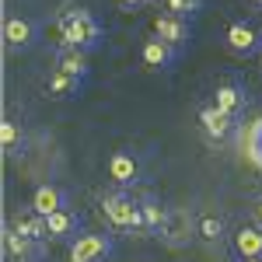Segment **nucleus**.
<instances>
[{
    "label": "nucleus",
    "instance_id": "obj_11",
    "mask_svg": "<svg viewBox=\"0 0 262 262\" xmlns=\"http://www.w3.org/2000/svg\"><path fill=\"white\" fill-rule=\"evenodd\" d=\"M175 60H179V49H175V46H168V42H161L158 35L143 42L140 63L147 67V70H168V67H171Z\"/></svg>",
    "mask_w": 262,
    "mask_h": 262
},
{
    "label": "nucleus",
    "instance_id": "obj_19",
    "mask_svg": "<svg viewBox=\"0 0 262 262\" xmlns=\"http://www.w3.org/2000/svg\"><path fill=\"white\" fill-rule=\"evenodd\" d=\"M196 234L206 238V242H221L224 238V221L217 217V213H203L200 224H196Z\"/></svg>",
    "mask_w": 262,
    "mask_h": 262
},
{
    "label": "nucleus",
    "instance_id": "obj_20",
    "mask_svg": "<svg viewBox=\"0 0 262 262\" xmlns=\"http://www.w3.org/2000/svg\"><path fill=\"white\" fill-rule=\"evenodd\" d=\"M0 143H4V150H7V154H18V150H21V129H18V122H11V119L0 122Z\"/></svg>",
    "mask_w": 262,
    "mask_h": 262
},
{
    "label": "nucleus",
    "instance_id": "obj_6",
    "mask_svg": "<svg viewBox=\"0 0 262 262\" xmlns=\"http://www.w3.org/2000/svg\"><path fill=\"white\" fill-rule=\"evenodd\" d=\"M4 245H7V255L14 262H39L46 255V242H35V238H25L14 227L4 231Z\"/></svg>",
    "mask_w": 262,
    "mask_h": 262
},
{
    "label": "nucleus",
    "instance_id": "obj_7",
    "mask_svg": "<svg viewBox=\"0 0 262 262\" xmlns=\"http://www.w3.org/2000/svg\"><path fill=\"white\" fill-rule=\"evenodd\" d=\"M227 46L234 49V53H242V56H248V53H262V35L255 25H248V21H231L227 25Z\"/></svg>",
    "mask_w": 262,
    "mask_h": 262
},
{
    "label": "nucleus",
    "instance_id": "obj_8",
    "mask_svg": "<svg viewBox=\"0 0 262 262\" xmlns=\"http://www.w3.org/2000/svg\"><path fill=\"white\" fill-rule=\"evenodd\" d=\"M154 35L161 42H168V46H185L189 42V35H192V28H189V18H179V14H171V11H164L161 18L154 21Z\"/></svg>",
    "mask_w": 262,
    "mask_h": 262
},
{
    "label": "nucleus",
    "instance_id": "obj_13",
    "mask_svg": "<svg viewBox=\"0 0 262 262\" xmlns=\"http://www.w3.org/2000/svg\"><path fill=\"white\" fill-rule=\"evenodd\" d=\"M200 126H203V133H206L210 140H227L231 129H234V119L224 116L217 105H203L200 108Z\"/></svg>",
    "mask_w": 262,
    "mask_h": 262
},
{
    "label": "nucleus",
    "instance_id": "obj_23",
    "mask_svg": "<svg viewBox=\"0 0 262 262\" xmlns=\"http://www.w3.org/2000/svg\"><path fill=\"white\" fill-rule=\"evenodd\" d=\"M252 217H255V224L262 227V200H255V206H252Z\"/></svg>",
    "mask_w": 262,
    "mask_h": 262
},
{
    "label": "nucleus",
    "instance_id": "obj_21",
    "mask_svg": "<svg viewBox=\"0 0 262 262\" xmlns=\"http://www.w3.org/2000/svg\"><path fill=\"white\" fill-rule=\"evenodd\" d=\"M171 14H179V18H192L196 11H200V0H168L164 4Z\"/></svg>",
    "mask_w": 262,
    "mask_h": 262
},
{
    "label": "nucleus",
    "instance_id": "obj_2",
    "mask_svg": "<svg viewBox=\"0 0 262 262\" xmlns=\"http://www.w3.org/2000/svg\"><path fill=\"white\" fill-rule=\"evenodd\" d=\"M101 213L116 231H143L140 200H133L126 189H116V192L101 196Z\"/></svg>",
    "mask_w": 262,
    "mask_h": 262
},
{
    "label": "nucleus",
    "instance_id": "obj_3",
    "mask_svg": "<svg viewBox=\"0 0 262 262\" xmlns=\"http://www.w3.org/2000/svg\"><path fill=\"white\" fill-rule=\"evenodd\" d=\"M112 234H105V231H88L81 238H74V242L67 245V262H105L112 255Z\"/></svg>",
    "mask_w": 262,
    "mask_h": 262
},
{
    "label": "nucleus",
    "instance_id": "obj_25",
    "mask_svg": "<svg viewBox=\"0 0 262 262\" xmlns=\"http://www.w3.org/2000/svg\"><path fill=\"white\" fill-rule=\"evenodd\" d=\"M248 4H255V7H262V0H248Z\"/></svg>",
    "mask_w": 262,
    "mask_h": 262
},
{
    "label": "nucleus",
    "instance_id": "obj_10",
    "mask_svg": "<svg viewBox=\"0 0 262 262\" xmlns=\"http://www.w3.org/2000/svg\"><path fill=\"white\" fill-rule=\"evenodd\" d=\"M32 213H39V217H53V213H60L67 210V192H63L60 185H53V182H46L39 185L35 192H32Z\"/></svg>",
    "mask_w": 262,
    "mask_h": 262
},
{
    "label": "nucleus",
    "instance_id": "obj_24",
    "mask_svg": "<svg viewBox=\"0 0 262 262\" xmlns=\"http://www.w3.org/2000/svg\"><path fill=\"white\" fill-rule=\"evenodd\" d=\"M242 262H262V255H255V259H242Z\"/></svg>",
    "mask_w": 262,
    "mask_h": 262
},
{
    "label": "nucleus",
    "instance_id": "obj_12",
    "mask_svg": "<svg viewBox=\"0 0 262 262\" xmlns=\"http://www.w3.org/2000/svg\"><path fill=\"white\" fill-rule=\"evenodd\" d=\"M213 105L221 108L224 116H242L245 112V105H248V91H245V84L238 81H224L221 88H217V98H213Z\"/></svg>",
    "mask_w": 262,
    "mask_h": 262
},
{
    "label": "nucleus",
    "instance_id": "obj_14",
    "mask_svg": "<svg viewBox=\"0 0 262 262\" xmlns=\"http://www.w3.org/2000/svg\"><path fill=\"white\" fill-rule=\"evenodd\" d=\"M234 252H238L242 259L262 255V227L259 224H245V227L234 231Z\"/></svg>",
    "mask_w": 262,
    "mask_h": 262
},
{
    "label": "nucleus",
    "instance_id": "obj_5",
    "mask_svg": "<svg viewBox=\"0 0 262 262\" xmlns=\"http://www.w3.org/2000/svg\"><path fill=\"white\" fill-rule=\"evenodd\" d=\"M35 39H39V25L32 18L14 14L4 21V46L7 49H28V46H35Z\"/></svg>",
    "mask_w": 262,
    "mask_h": 262
},
{
    "label": "nucleus",
    "instance_id": "obj_15",
    "mask_svg": "<svg viewBox=\"0 0 262 262\" xmlns=\"http://www.w3.org/2000/svg\"><path fill=\"white\" fill-rule=\"evenodd\" d=\"M168 206H164L158 196H143L140 200V217H143V231H161L168 224Z\"/></svg>",
    "mask_w": 262,
    "mask_h": 262
},
{
    "label": "nucleus",
    "instance_id": "obj_16",
    "mask_svg": "<svg viewBox=\"0 0 262 262\" xmlns=\"http://www.w3.org/2000/svg\"><path fill=\"white\" fill-rule=\"evenodd\" d=\"M56 70L60 74H70V77H77V81H84L88 77V53H81V49H60V56H56Z\"/></svg>",
    "mask_w": 262,
    "mask_h": 262
},
{
    "label": "nucleus",
    "instance_id": "obj_4",
    "mask_svg": "<svg viewBox=\"0 0 262 262\" xmlns=\"http://www.w3.org/2000/svg\"><path fill=\"white\" fill-rule=\"evenodd\" d=\"M140 154L137 150H116L112 158H108V179L116 182V185H133V182H140Z\"/></svg>",
    "mask_w": 262,
    "mask_h": 262
},
{
    "label": "nucleus",
    "instance_id": "obj_18",
    "mask_svg": "<svg viewBox=\"0 0 262 262\" xmlns=\"http://www.w3.org/2000/svg\"><path fill=\"white\" fill-rule=\"evenodd\" d=\"M14 231H18V234H25V238H35V242H49V227H46V217H39V213L18 217V221H14Z\"/></svg>",
    "mask_w": 262,
    "mask_h": 262
},
{
    "label": "nucleus",
    "instance_id": "obj_1",
    "mask_svg": "<svg viewBox=\"0 0 262 262\" xmlns=\"http://www.w3.org/2000/svg\"><path fill=\"white\" fill-rule=\"evenodd\" d=\"M60 42H63V49H81V53L95 49V46L101 42L98 18H95L91 11H84V7L67 11V14L60 18Z\"/></svg>",
    "mask_w": 262,
    "mask_h": 262
},
{
    "label": "nucleus",
    "instance_id": "obj_26",
    "mask_svg": "<svg viewBox=\"0 0 262 262\" xmlns=\"http://www.w3.org/2000/svg\"><path fill=\"white\" fill-rule=\"evenodd\" d=\"M154 4H161V0H154ZM164 4H168V0H164Z\"/></svg>",
    "mask_w": 262,
    "mask_h": 262
},
{
    "label": "nucleus",
    "instance_id": "obj_17",
    "mask_svg": "<svg viewBox=\"0 0 262 262\" xmlns=\"http://www.w3.org/2000/svg\"><path fill=\"white\" fill-rule=\"evenodd\" d=\"M81 84L84 81L56 70V74H49V81H46V95H49V98H60V101L63 98H77V95H81Z\"/></svg>",
    "mask_w": 262,
    "mask_h": 262
},
{
    "label": "nucleus",
    "instance_id": "obj_22",
    "mask_svg": "<svg viewBox=\"0 0 262 262\" xmlns=\"http://www.w3.org/2000/svg\"><path fill=\"white\" fill-rule=\"evenodd\" d=\"M140 4H147V0H119V7H122V11H137Z\"/></svg>",
    "mask_w": 262,
    "mask_h": 262
},
{
    "label": "nucleus",
    "instance_id": "obj_9",
    "mask_svg": "<svg viewBox=\"0 0 262 262\" xmlns=\"http://www.w3.org/2000/svg\"><path fill=\"white\" fill-rule=\"evenodd\" d=\"M46 227H49V242H74V238H81V213L77 210H60V213H53V217H46Z\"/></svg>",
    "mask_w": 262,
    "mask_h": 262
}]
</instances>
